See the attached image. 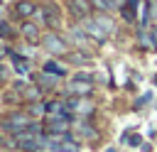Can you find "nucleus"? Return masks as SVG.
<instances>
[{
    "instance_id": "f257e3e1",
    "label": "nucleus",
    "mask_w": 157,
    "mask_h": 152,
    "mask_svg": "<svg viewBox=\"0 0 157 152\" xmlns=\"http://www.w3.org/2000/svg\"><path fill=\"white\" fill-rule=\"evenodd\" d=\"M34 22L42 25V27H47V29H52V32L61 29V25H64L61 7H59L56 2H44L42 7H37V12H34Z\"/></svg>"
},
{
    "instance_id": "f03ea898",
    "label": "nucleus",
    "mask_w": 157,
    "mask_h": 152,
    "mask_svg": "<svg viewBox=\"0 0 157 152\" xmlns=\"http://www.w3.org/2000/svg\"><path fill=\"white\" fill-rule=\"evenodd\" d=\"M32 120H34V118H29L25 110H12V113H7V115L0 118V130L7 132V135H17V132L27 130Z\"/></svg>"
},
{
    "instance_id": "7ed1b4c3",
    "label": "nucleus",
    "mask_w": 157,
    "mask_h": 152,
    "mask_svg": "<svg viewBox=\"0 0 157 152\" xmlns=\"http://www.w3.org/2000/svg\"><path fill=\"white\" fill-rule=\"evenodd\" d=\"M42 47L49 51V54H69V44H66V39L59 34V32H47L44 37H42Z\"/></svg>"
},
{
    "instance_id": "20e7f679",
    "label": "nucleus",
    "mask_w": 157,
    "mask_h": 152,
    "mask_svg": "<svg viewBox=\"0 0 157 152\" xmlns=\"http://www.w3.org/2000/svg\"><path fill=\"white\" fill-rule=\"evenodd\" d=\"M81 27H83V32L88 34V39H93V42H98V44H105L108 32L96 22V17H83V20H81Z\"/></svg>"
},
{
    "instance_id": "39448f33",
    "label": "nucleus",
    "mask_w": 157,
    "mask_h": 152,
    "mask_svg": "<svg viewBox=\"0 0 157 152\" xmlns=\"http://www.w3.org/2000/svg\"><path fill=\"white\" fill-rule=\"evenodd\" d=\"M34 12H37V2L34 0H17L12 5V15L20 17V20H29V17H34Z\"/></svg>"
},
{
    "instance_id": "423d86ee",
    "label": "nucleus",
    "mask_w": 157,
    "mask_h": 152,
    "mask_svg": "<svg viewBox=\"0 0 157 152\" xmlns=\"http://www.w3.org/2000/svg\"><path fill=\"white\" fill-rule=\"evenodd\" d=\"M137 7H140V0H125V2L118 7V12H120L123 22H128V25L137 22Z\"/></svg>"
},
{
    "instance_id": "0eeeda50",
    "label": "nucleus",
    "mask_w": 157,
    "mask_h": 152,
    "mask_svg": "<svg viewBox=\"0 0 157 152\" xmlns=\"http://www.w3.org/2000/svg\"><path fill=\"white\" fill-rule=\"evenodd\" d=\"M20 34H22L29 44H39V42H42V37H39V25H37V22H22Z\"/></svg>"
},
{
    "instance_id": "6e6552de",
    "label": "nucleus",
    "mask_w": 157,
    "mask_h": 152,
    "mask_svg": "<svg viewBox=\"0 0 157 152\" xmlns=\"http://www.w3.org/2000/svg\"><path fill=\"white\" fill-rule=\"evenodd\" d=\"M155 17H157V0H145V10L140 15V27L145 29Z\"/></svg>"
},
{
    "instance_id": "1a4fd4ad",
    "label": "nucleus",
    "mask_w": 157,
    "mask_h": 152,
    "mask_svg": "<svg viewBox=\"0 0 157 152\" xmlns=\"http://www.w3.org/2000/svg\"><path fill=\"white\" fill-rule=\"evenodd\" d=\"M91 91H93V83H91V81H74V78H71V83H69V93H74V96H78V98L88 96Z\"/></svg>"
},
{
    "instance_id": "9d476101",
    "label": "nucleus",
    "mask_w": 157,
    "mask_h": 152,
    "mask_svg": "<svg viewBox=\"0 0 157 152\" xmlns=\"http://www.w3.org/2000/svg\"><path fill=\"white\" fill-rule=\"evenodd\" d=\"M69 10L76 20H83V17H88L91 7H88V0H69Z\"/></svg>"
},
{
    "instance_id": "9b49d317",
    "label": "nucleus",
    "mask_w": 157,
    "mask_h": 152,
    "mask_svg": "<svg viewBox=\"0 0 157 152\" xmlns=\"http://www.w3.org/2000/svg\"><path fill=\"white\" fill-rule=\"evenodd\" d=\"M42 71H47V74H52V76H56V78H64L66 76V69L59 64V61H44V69Z\"/></svg>"
},
{
    "instance_id": "f8f14e48",
    "label": "nucleus",
    "mask_w": 157,
    "mask_h": 152,
    "mask_svg": "<svg viewBox=\"0 0 157 152\" xmlns=\"http://www.w3.org/2000/svg\"><path fill=\"white\" fill-rule=\"evenodd\" d=\"M59 83V78L56 76H52V74H47V71H42L39 76H37V86L44 91V88H52V86H56Z\"/></svg>"
},
{
    "instance_id": "ddd939ff",
    "label": "nucleus",
    "mask_w": 157,
    "mask_h": 152,
    "mask_svg": "<svg viewBox=\"0 0 157 152\" xmlns=\"http://www.w3.org/2000/svg\"><path fill=\"white\" fill-rule=\"evenodd\" d=\"M69 37H71L74 44H86L88 42V34L83 32V27H71L69 29Z\"/></svg>"
},
{
    "instance_id": "4468645a",
    "label": "nucleus",
    "mask_w": 157,
    "mask_h": 152,
    "mask_svg": "<svg viewBox=\"0 0 157 152\" xmlns=\"http://www.w3.org/2000/svg\"><path fill=\"white\" fill-rule=\"evenodd\" d=\"M15 29L10 27V22H5V20H0V39H5V42H10V39H15Z\"/></svg>"
},
{
    "instance_id": "2eb2a0df",
    "label": "nucleus",
    "mask_w": 157,
    "mask_h": 152,
    "mask_svg": "<svg viewBox=\"0 0 157 152\" xmlns=\"http://www.w3.org/2000/svg\"><path fill=\"white\" fill-rule=\"evenodd\" d=\"M96 22H98V25H101L108 34H110V32H113V27H115V25H113V20H110L105 12H98V15H96Z\"/></svg>"
},
{
    "instance_id": "dca6fc26",
    "label": "nucleus",
    "mask_w": 157,
    "mask_h": 152,
    "mask_svg": "<svg viewBox=\"0 0 157 152\" xmlns=\"http://www.w3.org/2000/svg\"><path fill=\"white\" fill-rule=\"evenodd\" d=\"M88 7L96 12H108L113 5H110V0H88Z\"/></svg>"
},
{
    "instance_id": "f3484780",
    "label": "nucleus",
    "mask_w": 157,
    "mask_h": 152,
    "mask_svg": "<svg viewBox=\"0 0 157 152\" xmlns=\"http://www.w3.org/2000/svg\"><path fill=\"white\" fill-rule=\"evenodd\" d=\"M64 56H69V61L71 64H78V66L88 64V54H83V51H71V54H64Z\"/></svg>"
},
{
    "instance_id": "a211bd4d",
    "label": "nucleus",
    "mask_w": 157,
    "mask_h": 152,
    "mask_svg": "<svg viewBox=\"0 0 157 152\" xmlns=\"http://www.w3.org/2000/svg\"><path fill=\"white\" fill-rule=\"evenodd\" d=\"M25 113H27L29 118H37V115H44V103H37V101H34V103H29V108H27Z\"/></svg>"
},
{
    "instance_id": "6ab92c4d",
    "label": "nucleus",
    "mask_w": 157,
    "mask_h": 152,
    "mask_svg": "<svg viewBox=\"0 0 157 152\" xmlns=\"http://www.w3.org/2000/svg\"><path fill=\"white\" fill-rule=\"evenodd\" d=\"M78 132H81L83 137H96V130H93V127H91L88 123H83V120L78 123Z\"/></svg>"
},
{
    "instance_id": "aec40b11",
    "label": "nucleus",
    "mask_w": 157,
    "mask_h": 152,
    "mask_svg": "<svg viewBox=\"0 0 157 152\" xmlns=\"http://www.w3.org/2000/svg\"><path fill=\"white\" fill-rule=\"evenodd\" d=\"M0 147H5V150H17V147H15V137H0Z\"/></svg>"
},
{
    "instance_id": "412c9836",
    "label": "nucleus",
    "mask_w": 157,
    "mask_h": 152,
    "mask_svg": "<svg viewBox=\"0 0 157 152\" xmlns=\"http://www.w3.org/2000/svg\"><path fill=\"white\" fill-rule=\"evenodd\" d=\"M125 142H128V145H132V147H137V145H142V137H140V135H130V132H128Z\"/></svg>"
},
{
    "instance_id": "4be33fe9",
    "label": "nucleus",
    "mask_w": 157,
    "mask_h": 152,
    "mask_svg": "<svg viewBox=\"0 0 157 152\" xmlns=\"http://www.w3.org/2000/svg\"><path fill=\"white\" fill-rule=\"evenodd\" d=\"M74 81H91L93 83V76L86 74V71H78V74H74Z\"/></svg>"
},
{
    "instance_id": "5701e85b",
    "label": "nucleus",
    "mask_w": 157,
    "mask_h": 152,
    "mask_svg": "<svg viewBox=\"0 0 157 152\" xmlns=\"http://www.w3.org/2000/svg\"><path fill=\"white\" fill-rule=\"evenodd\" d=\"M150 98H152V96H150V93H145V96H142L140 101H135V108H142V105H145V103H147Z\"/></svg>"
},
{
    "instance_id": "b1692460",
    "label": "nucleus",
    "mask_w": 157,
    "mask_h": 152,
    "mask_svg": "<svg viewBox=\"0 0 157 152\" xmlns=\"http://www.w3.org/2000/svg\"><path fill=\"white\" fill-rule=\"evenodd\" d=\"M150 39H152V47H157V25L150 29Z\"/></svg>"
},
{
    "instance_id": "393cba45",
    "label": "nucleus",
    "mask_w": 157,
    "mask_h": 152,
    "mask_svg": "<svg viewBox=\"0 0 157 152\" xmlns=\"http://www.w3.org/2000/svg\"><path fill=\"white\" fill-rule=\"evenodd\" d=\"M123 2H125V0H110V5H115V7H120Z\"/></svg>"
},
{
    "instance_id": "a878e982",
    "label": "nucleus",
    "mask_w": 157,
    "mask_h": 152,
    "mask_svg": "<svg viewBox=\"0 0 157 152\" xmlns=\"http://www.w3.org/2000/svg\"><path fill=\"white\" fill-rule=\"evenodd\" d=\"M5 78V69H2V64H0V81Z\"/></svg>"
},
{
    "instance_id": "bb28decb",
    "label": "nucleus",
    "mask_w": 157,
    "mask_h": 152,
    "mask_svg": "<svg viewBox=\"0 0 157 152\" xmlns=\"http://www.w3.org/2000/svg\"><path fill=\"white\" fill-rule=\"evenodd\" d=\"M5 54H7V49H2V47H0V59H2Z\"/></svg>"
},
{
    "instance_id": "cd10ccee",
    "label": "nucleus",
    "mask_w": 157,
    "mask_h": 152,
    "mask_svg": "<svg viewBox=\"0 0 157 152\" xmlns=\"http://www.w3.org/2000/svg\"><path fill=\"white\" fill-rule=\"evenodd\" d=\"M105 152H115V147H108V150H105Z\"/></svg>"
},
{
    "instance_id": "c85d7f7f",
    "label": "nucleus",
    "mask_w": 157,
    "mask_h": 152,
    "mask_svg": "<svg viewBox=\"0 0 157 152\" xmlns=\"http://www.w3.org/2000/svg\"><path fill=\"white\" fill-rule=\"evenodd\" d=\"M155 83H157V78H155Z\"/></svg>"
}]
</instances>
